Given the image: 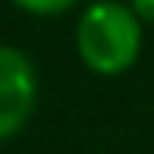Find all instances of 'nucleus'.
I'll list each match as a JSON object with an SVG mask.
<instances>
[{
	"label": "nucleus",
	"instance_id": "obj_1",
	"mask_svg": "<svg viewBox=\"0 0 154 154\" xmlns=\"http://www.w3.org/2000/svg\"><path fill=\"white\" fill-rule=\"evenodd\" d=\"M145 25L126 0H94L75 19V54L94 75H123L142 57Z\"/></svg>",
	"mask_w": 154,
	"mask_h": 154
},
{
	"label": "nucleus",
	"instance_id": "obj_2",
	"mask_svg": "<svg viewBox=\"0 0 154 154\" xmlns=\"http://www.w3.org/2000/svg\"><path fill=\"white\" fill-rule=\"evenodd\" d=\"M38 107V69L13 44H0V142L19 135Z\"/></svg>",
	"mask_w": 154,
	"mask_h": 154
},
{
	"label": "nucleus",
	"instance_id": "obj_3",
	"mask_svg": "<svg viewBox=\"0 0 154 154\" xmlns=\"http://www.w3.org/2000/svg\"><path fill=\"white\" fill-rule=\"evenodd\" d=\"M16 10L29 13V16H41V19H51V16H63L69 13L79 0H10Z\"/></svg>",
	"mask_w": 154,
	"mask_h": 154
},
{
	"label": "nucleus",
	"instance_id": "obj_4",
	"mask_svg": "<svg viewBox=\"0 0 154 154\" xmlns=\"http://www.w3.org/2000/svg\"><path fill=\"white\" fill-rule=\"evenodd\" d=\"M142 25H154V0H126Z\"/></svg>",
	"mask_w": 154,
	"mask_h": 154
}]
</instances>
